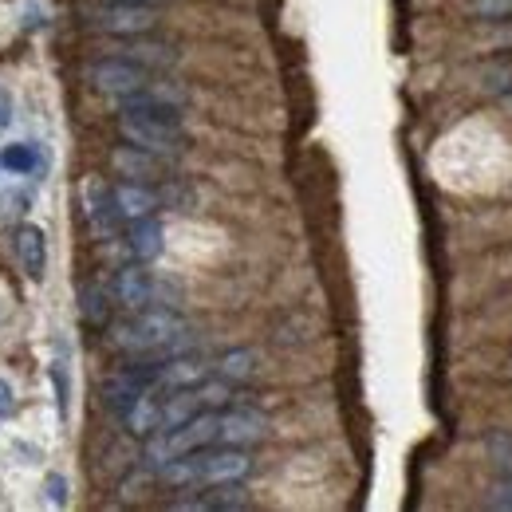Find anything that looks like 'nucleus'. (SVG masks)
Here are the masks:
<instances>
[{
	"instance_id": "nucleus-14",
	"label": "nucleus",
	"mask_w": 512,
	"mask_h": 512,
	"mask_svg": "<svg viewBox=\"0 0 512 512\" xmlns=\"http://www.w3.org/2000/svg\"><path fill=\"white\" fill-rule=\"evenodd\" d=\"M119 418L127 422V430L134 434V438H150V434H158V430H162V398H158V390H142Z\"/></svg>"
},
{
	"instance_id": "nucleus-8",
	"label": "nucleus",
	"mask_w": 512,
	"mask_h": 512,
	"mask_svg": "<svg viewBox=\"0 0 512 512\" xmlns=\"http://www.w3.org/2000/svg\"><path fill=\"white\" fill-rule=\"evenodd\" d=\"M154 390L170 394V390H182V386H197L201 379H209V363L197 359L193 351L186 355H174V359H154Z\"/></svg>"
},
{
	"instance_id": "nucleus-18",
	"label": "nucleus",
	"mask_w": 512,
	"mask_h": 512,
	"mask_svg": "<svg viewBox=\"0 0 512 512\" xmlns=\"http://www.w3.org/2000/svg\"><path fill=\"white\" fill-rule=\"evenodd\" d=\"M0 166L12 170V174H36L44 166V154H40L36 142H8L0 150Z\"/></svg>"
},
{
	"instance_id": "nucleus-4",
	"label": "nucleus",
	"mask_w": 512,
	"mask_h": 512,
	"mask_svg": "<svg viewBox=\"0 0 512 512\" xmlns=\"http://www.w3.org/2000/svg\"><path fill=\"white\" fill-rule=\"evenodd\" d=\"M111 296H115L127 312H142V308H154V304L174 308V300H170V284H158L138 260H134V264H123V268L115 272V280H111Z\"/></svg>"
},
{
	"instance_id": "nucleus-15",
	"label": "nucleus",
	"mask_w": 512,
	"mask_h": 512,
	"mask_svg": "<svg viewBox=\"0 0 512 512\" xmlns=\"http://www.w3.org/2000/svg\"><path fill=\"white\" fill-rule=\"evenodd\" d=\"M162 225L154 221V217H138V221H130L127 229V253L138 260V264H150V260H158L162 256Z\"/></svg>"
},
{
	"instance_id": "nucleus-7",
	"label": "nucleus",
	"mask_w": 512,
	"mask_h": 512,
	"mask_svg": "<svg viewBox=\"0 0 512 512\" xmlns=\"http://www.w3.org/2000/svg\"><path fill=\"white\" fill-rule=\"evenodd\" d=\"M268 438V418L253 406H229L217 414V442L221 446L249 449Z\"/></svg>"
},
{
	"instance_id": "nucleus-5",
	"label": "nucleus",
	"mask_w": 512,
	"mask_h": 512,
	"mask_svg": "<svg viewBox=\"0 0 512 512\" xmlns=\"http://www.w3.org/2000/svg\"><path fill=\"white\" fill-rule=\"evenodd\" d=\"M253 469V457L237 446L193 449V489L221 485V481H245Z\"/></svg>"
},
{
	"instance_id": "nucleus-9",
	"label": "nucleus",
	"mask_w": 512,
	"mask_h": 512,
	"mask_svg": "<svg viewBox=\"0 0 512 512\" xmlns=\"http://www.w3.org/2000/svg\"><path fill=\"white\" fill-rule=\"evenodd\" d=\"M83 209H87V221L95 225V233H115L119 229V209H115V197H111V186L99 182V178H87L83 182Z\"/></svg>"
},
{
	"instance_id": "nucleus-3",
	"label": "nucleus",
	"mask_w": 512,
	"mask_h": 512,
	"mask_svg": "<svg viewBox=\"0 0 512 512\" xmlns=\"http://www.w3.org/2000/svg\"><path fill=\"white\" fill-rule=\"evenodd\" d=\"M87 28L103 32V36H150L158 28V8L154 4H138V0H111V4H91L83 8Z\"/></svg>"
},
{
	"instance_id": "nucleus-10",
	"label": "nucleus",
	"mask_w": 512,
	"mask_h": 512,
	"mask_svg": "<svg viewBox=\"0 0 512 512\" xmlns=\"http://www.w3.org/2000/svg\"><path fill=\"white\" fill-rule=\"evenodd\" d=\"M111 166L130 178V182H158L162 174H166V158L162 154H150V150H138V146H119L115 154H111Z\"/></svg>"
},
{
	"instance_id": "nucleus-20",
	"label": "nucleus",
	"mask_w": 512,
	"mask_h": 512,
	"mask_svg": "<svg viewBox=\"0 0 512 512\" xmlns=\"http://www.w3.org/2000/svg\"><path fill=\"white\" fill-rule=\"evenodd\" d=\"M473 20H512V0H469Z\"/></svg>"
},
{
	"instance_id": "nucleus-21",
	"label": "nucleus",
	"mask_w": 512,
	"mask_h": 512,
	"mask_svg": "<svg viewBox=\"0 0 512 512\" xmlns=\"http://www.w3.org/2000/svg\"><path fill=\"white\" fill-rule=\"evenodd\" d=\"M485 505H489V509L512 512V477H505V481H497V485L489 489V497H485Z\"/></svg>"
},
{
	"instance_id": "nucleus-19",
	"label": "nucleus",
	"mask_w": 512,
	"mask_h": 512,
	"mask_svg": "<svg viewBox=\"0 0 512 512\" xmlns=\"http://www.w3.org/2000/svg\"><path fill=\"white\" fill-rule=\"evenodd\" d=\"M83 320L87 323H107V300H111V292H103V288H83Z\"/></svg>"
},
{
	"instance_id": "nucleus-12",
	"label": "nucleus",
	"mask_w": 512,
	"mask_h": 512,
	"mask_svg": "<svg viewBox=\"0 0 512 512\" xmlns=\"http://www.w3.org/2000/svg\"><path fill=\"white\" fill-rule=\"evenodd\" d=\"M119 56L130 64L146 67V71H170L178 64L174 44H158V40H142V36H127V44H119Z\"/></svg>"
},
{
	"instance_id": "nucleus-13",
	"label": "nucleus",
	"mask_w": 512,
	"mask_h": 512,
	"mask_svg": "<svg viewBox=\"0 0 512 512\" xmlns=\"http://www.w3.org/2000/svg\"><path fill=\"white\" fill-rule=\"evenodd\" d=\"M115 209H119V217L123 221H138V217H154V209L162 205V193L150 190L146 182H119L115 190Z\"/></svg>"
},
{
	"instance_id": "nucleus-23",
	"label": "nucleus",
	"mask_w": 512,
	"mask_h": 512,
	"mask_svg": "<svg viewBox=\"0 0 512 512\" xmlns=\"http://www.w3.org/2000/svg\"><path fill=\"white\" fill-rule=\"evenodd\" d=\"M12 414H16V394H12V386L0 379V422L12 418Z\"/></svg>"
},
{
	"instance_id": "nucleus-24",
	"label": "nucleus",
	"mask_w": 512,
	"mask_h": 512,
	"mask_svg": "<svg viewBox=\"0 0 512 512\" xmlns=\"http://www.w3.org/2000/svg\"><path fill=\"white\" fill-rule=\"evenodd\" d=\"M138 4H158V0H138Z\"/></svg>"
},
{
	"instance_id": "nucleus-11",
	"label": "nucleus",
	"mask_w": 512,
	"mask_h": 512,
	"mask_svg": "<svg viewBox=\"0 0 512 512\" xmlns=\"http://www.w3.org/2000/svg\"><path fill=\"white\" fill-rule=\"evenodd\" d=\"M12 253L20 260V268L28 272V280H44V264H48V241L40 225H20L12 237Z\"/></svg>"
},
{
	"instance_id": "nucleus-2",
	"label": "nucleus",
	"mask_w": 512,
	"mask_h": 512,
	"mask_svg": "<svg viewBox=\"0 0 512 512\" xmlns=\"http://www.w3.org/2000/svg\"><path fill=\"white\" fill-rule=\"evenodd\" d=\"M119 103V134L123 142L150 150V154H178L186 146V127H182V111L166 107V103H150V99H115Z\"/></svg>"
},
{
	"instance_id": "nucleus-16",
	"label": "nucleus",
	"mask_w": 512,
	"mask_h": 512,
	"mask_svg": "<svg viewBox=\"0 0 512 512\" xmlns=\"http://www.w3.org/2000/svg\"><path fill=\"white\" fill-rule=\"evenodd\" d=\"M197 410H205V406H201V398H197L193 386L170 390V398H162V430H174V426L190 422Z\"/></svg>"
},
{
	"instance_id": "nucleus-22",
	"label": "nucleus",
	"mask_w": 512,
	"mask_h": 512,
	"mask_svg": "<svg viewBox=\"0 0 512 512\" xmlns=\"http://www.w3.org/2000/svg\"><path fill=\"white\" fill-rule=\"evenodd\" d=\"M44 493H52V505H60V509L67 505V481L60 477V473H52V477H48Z\"/></svg>"
},
{
	"instance_id": "nucleus-6",
	"label": "nucleus",
	"mask_w": 512,
	"mask_h": 512,
	"mask_svg": "<svg viewBox=\"0 0 512 512\" xmlns=\"http://www.w3.org/2000/svg\"><path fill=\"white\" fill-rule=\"evenodd\" d=\"M87 83L99 91V95H111V99H123L134 95L150 83V71L138 64H130L123 56H107V60H95L87 67Z\"/></svg>"
},
{
	"instance_id": "nucleus-17",
	"label": "nucleus",
	"mask_w": 512,
	"mask_h": 512,
	"mask_svg": "<svg viewBox=\"0 0 512 512\" xmlns=\"http://www.w3.org/2000/svg\"><path fill=\"white\" fill-rule=\"evenodd\" d=\"M256 351L249 347H237V351H225L221 359H217V379H225V383H249L256 375Z\"/></svg>"
},
{
	"instance_id": "nucleus-1",
	"label": "nucleus",
	"mask_w": 512,
	"mask_h": 512,
	"mask_svg": "<svg viewBox=\"0 0 512 512\" xmlns=\"http://www.w3.org/2000/svg\"><path fill=\"white\" fill-rule=\"evenodd\" d=\"M111 347L134 359H174L193 351V331L174 308H142L127 323L111 327Z\"/></svg>"
}]
</instances>
